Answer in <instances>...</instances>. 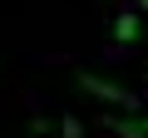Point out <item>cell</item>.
<instances>
[{
	"instance_id": "4",
	"label": "cell",
	"mask_w": 148,
	"mask_h": 138,
	"mask_svg": "<svg viewBox=\"0 0 148 138\" xmlns=\"http://www.w3.org/2000/svg\"><path fill=\"white\" fill-rule=\"evenodd\" d=\"M59 138H84V123L74 113H59Z\"/></svg>"
},
{
	"instance_id": "6",
	"label": "cell",
	"mask_w": 148,
	"mask_h": 138,
	"mask_svg": "<svg viewBox=\"0 0 148 138\" xmlns=\"http://www.w3.org/2000/svg\"><path fill=\"white\" fill-rule=\"evenodd\" d=\"M133 10H148V0H138V5H133Z\"/></svg>"
},
{
	"instance_id": "2",
	"label": "cell",
	"mask_w": 148,
	"mask_h": 138,
	"mask_svg": "<svg viewBox=\"0 0 148 138\" xmlns=\"http://www.w3.org/2000/svg\"><path fill=\"white\" fill-rule=\"evenodd\" d=\"M138 35H143V15H138V10H123V15L114 20V40H119V44H133Z\"/></svg>"
},
{
	"instance_id": "3",
	"label": "cell",
	"mask_w": 148,
	"mask_h": 138,
	"mask_svg": "<svg viewBox=\"0 0 148 138\" xmlns=\"http://www.w3.org/2000/svg\"><path fill=\"white\" fill-rule=\"evenodd\" d=\"M104 128H109L114 138H143V123H138V113H128V118H123V113H109V118H104Z\"/></svg>"
},
{
	"instance_id": "5",
	"label": "cell",
	"mask_w": 148,
	"mask_h": 138,
	"mask_svg": "<svg viewBox=\"0 0 148 138\" xmlns=\"http://www.w3.org/2000/svg\"><path fill=\"white\" fill-rule=\"evenodd\" d=\"M138 123H143V138H148V113H138Z\"/></svg>"
},
{
	"instance_id": "1",
	"label": "cell",
	"mask_w": 148,
	"mask_h": 138,
	"mask_svg": "<svg viewBox=\"0 0 148 138\" xmlns=\"http://www.w3.org/2000/svg\"><path fill=\"white\" fill-rule=\"evenodd\" d=\"M74 84H79L89 99H99V104H114V109L138 113V94L123 89V84H114V79H104V74H94V69H79V74H74Z\"/></svg>"
}]
</instances>
